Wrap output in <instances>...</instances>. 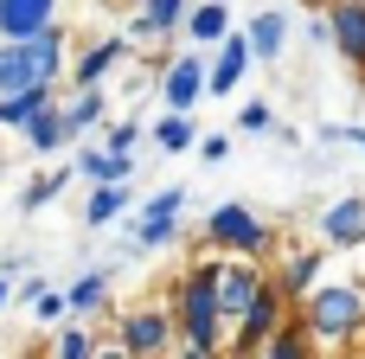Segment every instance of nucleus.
I'll return each mask as SVG.
<instances>
[{
	"mask_svg": "<svg viewBox=\"0 0 365 359\" xmlns=\"http://www.w3.org/2000/svg\"><path fill=\"white\" fill-rule=\"evenodd\" d=\"M295 328L314 340V347H340V340H353L365 328V289L359 283H314L308 295H302V315H295Z\"/></svg>",
	"mask_w": 365,
	"mask_h": 359,
	"instance_id": "f03ea898",
	"label": "nucleus"
},
{
	"mask_svg": "<svg viewBox=\"0 0 365 359\" xmlns=\"http://www.w3.org/2000/svg\"><path fill=\"white\" fill-rule=\"evenodd\" d=\"M282 321H289V295H282V289L263 276V289L250 295V308H244V315L225 328V353H231V359H250V347H263V340H269Z\"/></svg>",
	"mask_w": 365,
	"mask_h": 359,
	"instance_id": "423d86ee",
	"label": "nucleus"
},
{
	"mask_svg": "<svg viewBox=\"0 0 365 359\" xmlns=\"http://www.w3.org/2000/svg\"><path fill=\"white\" fill-rule=\"evenodd\" d=\"M192 154H199L205 167H218V161H231V135H199V141H192Z\"/></svg>",
	"mask_w": 365,
	"mask_h": 359,
	"instance_id": "2f4dec72",
	"label": "nucleus"
},
{
	"mask_svg": "<svg viewBox=\"0 0 365 359\" xmlns=\"http://www.w3.org/2000/svg\"><path fill=\"white\" fill-rule=\"evenodd\" d=\"M244 45H250V64H276L282 45H289V6H263L250 26H237Z\"/></svg>",
	"mask_w": 365,
	"mask_h": 359,
	"instance_id": "f8f14e48",
	"label": "nucleus"
},
{
	"mask_svg": "<svg viewBox=\"0 0 365 359\" xmlns=\"http://www.w3.org/2000/svg\"><path fill=\"white\" fill-rule=\"evenodd\" d=\"M186 6H192V0H141L135 26H128L122 39H128V45H135V39H167V32H173V26L186 19Z\"/></svg>",
	"mask_w": 365,
	"mask_h": 359,
	"instance_id": "6ab92c4d",
	"label": "nucleus"
},
{
	"mask_svg": "<svg viewBox=\"0 0 365 359\" xmlns=\"http://www.w3.org/2000/svg\"><path fill=\"white\" fill-rule=\"evenodd\" d=\"M64 180H71V167H51V173H38V180L19 193V212H45V206L64 193Z\"/></svg>",
	"mask_w": 365,
	"mask_h": 359,
	"instance_id": "cd10ccee",
	"label": "nucleus"
},
{
	"mask_svg": "<svg viewBox=\"0 0 365 359\" xmlns=\"http://www.w3.org/2000/svg\"><path fill=\"white\" fill-rule=\"evenodd\" d=\"M334 141H353V148L365 154V128L359 122H353V128H321V148H334Z\"/></svg>",
	"mask_w": 365,
	"mask_h": 359,
	"instance_id": "473e14b6",
	"label": "nucleus"
},
{
	"mask_svg": "<svg viewBox=\"0 0 365 359\" xmlns=\"http://www.w3.org/2000/svg\"><path fill=\"white\" fill-rule=\"evenodd\" d=\"M173 359H218V353H199V347H173Z\"/></svg>",
	"mask_w": 365,
	"mask_h": 359,
	"instance_id": "f704fd0d",
	"label": "nucleus"
},
{
	"mask_svg": "<svg viewBox=\"0 0 365 359\" xmlns=\"http://www.w3.org/2000/svg\"><path fill=\"white\" fill-rule=\"evenodd\" d=\"M51 90H0V128H26L32 109H45Z\"/></svg>",
	"mask_w": 365,
	"mask_h": 359,
	"instance_id": "393cba45",
	"label": "nucleus"
},
{
	"mask_svg": "<svg viewBox=\"0 0 365 359\" xmlns=\"http://www.w3.org/2000/svg\"><path fill=\"white\" fill-rule=\"evenodd\" d=\"M173 347H199V353L225 359V321H218V263L205 257L199 270H186L180 295H173Z\"/></svg>",
	"mask_w": 365,
	"mask_h": 359,
	"instance_id": "f257e3e1",
	"label": "nucleus"
},
{
	"mask_svg": "<svg viewBox=\"0 0 365 359\" xmlns=\"http://www.w3.org/2000/svg\"><path fill=\"white\" fill-rule=\"evenodd\" d=\"M90 359H128V353H122L115 340H96V347H90Z\"/></svg>",
	"mask_w": 365,
	"mask_h": 359,
	"instance_id": "72a5a7b5",
	"label": "nucleus"
},
{
	"mask_svg": "<svg viewBox=\"0 0 365 359\" xmlns=\"http://www.w3.org/2000/svg\"><path fill=\"white\" fill-rule=\"evenodd\" d=\"M321 238H327L334 251L365 244V199H359V193H346V199H334V206L321 212Z\"/></svg>",
	"mask_w": 365,
	"mask_h": 359,
	"instance_id": "4468645a",
	"label": "nucleus"
},
{
	"mask_svg": "<svg viewBox=\"0 0 365 359\" xmlns=\"http://www.w3.org/2000/svg\"><path fill=\"white\" fill-rule=\"evenodd\" d=\"M148 135H154V148H167V154H186V148L199 141V128H192V116H160V122H154Z\"/></svg>",
	"mask_w": 365,
	"mask_h": 359,
	"instance_id": "a878e982",
	"label": "nucleus"
},
{
	"mask_svg": "<svg viewBox=\"0 0 365 359\" xmlns=\"http://www.w3.org/2000/svg\"><path fill=\"white\" fill-rule=\"evenodd\" d=\"M58 26V0H0V39H32Z\"/></svg>",
	"mask_w": 365,
	"mask_h": 359,
	"instance_id": "f3484780",
	"label": "nucleus"
},
{
	"mask_svg": "<svg viewBox=\"0 0 365 359\" xmlns=\"http://www.w3.org/2000/svg\"><path fill=\"white\" fill-rule=\"evenodd\" d=\"M205 238H212L218 251H231V257H263V251L276 244V225H269L257 206L225 199V206H212V212H205Z\"/></svg>",
	"mask_w": 365,
	"mask_h": 359,
	"instance_id": "20e7f679",
	"label": "nucleus"
},
{
	"mask_svg": "<svg viewBox=\"0 0 365 359\" xmlns=\"http://www.w3.org/2000/svg\"><path fill=\"white\" fill-rule=\"evenodd\" d=\"M250 359H314V340H308L295 321H282L263 347H250Z\"/></svg>",
	"mask_w": 365,
	"mask_h": 359,
	"instance_id": "b1692460",
	"label": "nucleus"
},
{
	"mask_svg": "<svg viewBox=\"0 0 365 359\" xmlns=\"http://www.w3.org/2000/svg\"><path fill=\"white\" fill-rule=\"evenodd\" d=\"M26 308H32V321H45V328H64V295H58V289H38Z\"/></svg>",
	"mask_w": 365,
	"mask_h": 359,
	"instance_id": "7c9ffc66",
	"label": "nucleus"
},
{
	"mask_svg": "<svg viewBox=\"0 0 365 359\" xmlns=\"http://www.w3.org/2000/svg\"><path fill=\"white\" fill-rule=\"evenodd\" d=\"M19 135H26V148H32V154H58V148H64V122H58V96H51L45 109H32V122H26Z\"/></svg>",
	"mask_w": 365,
	"mask_h": 359,
	"instance_id": "5701e85b",
	"label": "nucleus"
},
{
	"mask_svg": "<svg viewBox=\"0 0 365 359\" xmlns=\"http://www.w3.org/2000/svg\"><path fill=\"white\" fill-rule=\"evenodd\" d=\"M128 212H135V193H128V186H96L90 206H83V225H90V231H109V225H122Z\"/></svg>",
	"mask_w": 365,
	"mask_h": 359,
	"instance_id": "412c9836",
	"label": "nucleus"
},
{
	"mask_svg": "<svg viewBox=\"0 0 365 359\" xmlns=\"http://www.w3.org/2000/svg\"><path fill=\"white\" fill-rule=\"evenodd\" d=\"M128 51H135V45H128L122 32H115V39H96V45H90V51H83V58L71 64V77H77V90H96V84H109V71H115V64H122Z\"/></svg>",
	"mask_w": 365,
	"mask_h": 359,
	"instance_id": "2eb2a0df",
	"label": "nucleus"
},
{
	"mask_svg": "<svg viewBox=\"0 0 365 359\" xmlns=\"http://www.w3.org/2000/svg\"><path fill=\"white\" fill-rule=\"evenodd\" d=\"M115 347L128 359H167L173 353V308L160 302H135L115 315Z\"/></svg>",
	"mask_w": 365,
	"mask_h": 359,
	"instance_id": "39448f33",
	"label": "nucleus"
},
{
	"mask_svg": "<svg viewBox=\"0 0 365 359\" xmlns=\"http://www.w3.org/2000/svg\"><path fill=\"white\" fill-rule=\"evenodd\" d=\"M90 347H96V334H90L83 321H64V328H58V340L45 347V359H90Z\"/></svg>",
	"mask_w": 365,
	"mask_h": 359,
	"instance_id": "bb28decb",
	"label": "nucleus"
},
{
	"mask_svg": "<svg viewBox=\"0 0 365 359\" xmlns=\"http://www.w3.org/2000/svg\"><path fill=\"white\" fill-rule=\"evenodd\" d=\"M109 283H115V263H103V270L77 276V283L64 289V315H71V321H90V315H103V308H109Z\"/></svg>",
	"mask_w": 365,
	"mask_h": 359,
	"instance_id": "dca6fc26",
	"label": "nucleus"
},
{
	"mask_svg": "<svg viewBox=\"0 0 365 359\" xmlns=\"http://www.w3.org/2000/svg\"><path fill=\"white\" fill-rule=\"evenodd\" d=\"M180 26H186V39H199V45H218V39L231 32V6H225V0H192Z\"/></svg>",
	"mask_w": 365,
	"mask_h": 359,
	"instance_id": "4be33fe9",
	"label": "nucleus"
},
{
	"mask_svg": "<svg viewBox=\"0 0 365 359\" xmlns=\"http://www.w3.org/2000/svg\"><path fill=\"white\" fill-rule=\"evenodd\" d=\"M321 270H327V263H321V251H289V257H282V270H276V289H282L289 302H302V295L321 283Z\"/></svg>",
	"mask_w": 365,
	"mask_h": 359,
	"instance_id": "aec40b11",
	"label": "nucleus"
},
{
	"mask_svg": "<svg viewBox=\"0 0 365 359\" xmlns=\"http://www.w3.org/2000/svg\"><path fill=\"white\" fill-rule=\"evenodd\" d=\"M135 141H141V122L135 116H109L103 122V148L109 154H135Z\"/></svg>",
	"mask_w": 365,
	"mask_h": 359,
	"instance_id": "c85d7f7f",
	"label": "nucleus"
},
{
	"mask_svg": "<svg viewBox=\"0 0 365 359\" xmlns=\"http://www.w3.org/2000/svg\"><path fill=\"white\" fill-rule=\"evenodd\" d=\"M180 212H186V186H160L148 206H135L128 238H135L141 251H167V244L180 238Z\"/></svg>",
	"mask_w": 365,
	"mask_h": 359,
	"instance_id": "0eeeda50",
	"label": "nucleus"
},
{
	"mask_svg": "<svg viewBox=\"0 0 365 359\" xmlns=\"http://www.w3.org/2000/svg\"><path fill=\"white\" fill-rule=\"evenodd\" d=\"M237 128H244V135H276V109H269V96L244 103V109H237Z\"/></svg>",
	"mask_w": 365,
	"mask_h": 359,
	"instance_id": "c756f323",
	"label": "nucleus"
},
{
	"mask_svg": "<svg viewBox=\"0 0 365 359\" xmlns=\"http://www.w3.org/2000/svg\"><path fill=\"white\" fill-rule=\"evenodd\" d=\"M244 71H250V45H244V32L231 26V32L218 39V58H205V96H231V90L244 84Z\"/></svg>",
	"mask_w": 365,
	"mask_h": 359,
	"instance_id": "9d476101",
	"label": "nucleus"
},
{
	"mask_svg": "<svg viewBox=\"0 0 365 359\" xmlns=\"http://www.w3.org/2000/svg\"><path fill=\"white\" fill-rule=\"evenodd\" d=\"M109 116H115V109H109L103 84H96V90H77L71 103H58V122H64V141H83V135H96V128H103Z\"/></svg>",
	"mask_w": 365,
	"mask_h": 359,
	"instance_id": "ddd939ff",
	"label": "nucleus"
},
{
	"mask_svg": "<svg viewBox=\"0 0 365 359\" xmlns=\"http://www.w3.org/2000/svg\"><path fill=\"white\" fill-rule=\"evenodd\" d=\"M199 96H205V58H199V51L167 58V71H160V103H167V116H192Z\"/></svg>",
	"mask_w": 365,
	"mask_h": 359,
	"instance_id": "6e6552de",
	"label": "nucleus"
},
{
	"mask_svg": "<svg viewBox=\"0 0 365 359\" xmlns=\"http://www.w3.org/2000/svg\"><path fill=\"white\" fill-rule=\"evenodd\" d=\"M327 45L353 64V71H365V0H327Z\"/></svg>",
	"mask_w": 365,
	"mask_h": 359,
	"instance_id": "1a4fd4ad",
	"label": "nucleus"
},
{
	"mask_svg": "<svg viewBox=\"0 0 365 359\" xmlns=\"http://www.w3.org/2000/svg\"><path fill=\"white\" fill-rule=\"evenodd\" d=\"M6 302H13V283H6V276H0V308H6Z\"/></svg>",
	"mask_w": 365,
	"mask_h": 359,
	"instance_id": "c9c22d12",
	"label": "nucleus"
},
{
	"mask_svg": "<svg viewBox=\"0 0 365 359\" xmlns=\"http://www.w3.org/2000/svg\"><path fill=\"white\" fill-rule=\"evenodd\" d=\"M64 26H45L32 39H0V90H58L64 77Z\"/></svg>",
	"mask_w": 365,
	"mask_h": 359,
	"instance_id": "7ed1b4c3",
	"label": "nucleus"
},
{
	"mask_svg": "<svg viewBox=\"0 0 365 359\" xmlns=\"http://www.w3.org/2000/svg\"><path fill=\"white\" fill-rule=\"evenodd\" d=\"M263 289V270L244 257V263H218V321L231 328L244 308H250V295Z\"/></svg>",
	"mask_w": 365,
	"mask_h": 359,
	"instance_id": "9b49d317",
	"label": "nucleus"
},
{
	"mask_svg": "<svg viewBox=\"0 0 365 359\" xmlns=\"http://www.w3.org/2000/svg\"><path fill=\"white\" fill-rule=\"evenodd\" d=\"M135 167H141L135 154H109V148H83V154H77V173L96 180V186H128Z\"/></svg>",
	"mask_w": 365,
	"mask_h": 359,
	"instance_id": "a211bd4d",
	"label": "nucleus"
}]
</instances>
